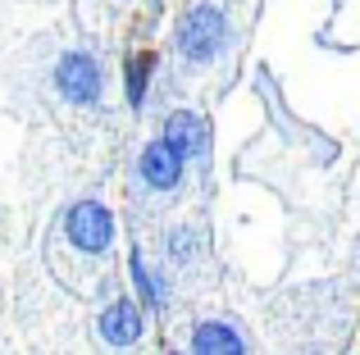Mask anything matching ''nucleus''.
Returning a JSON list of instances; mask_svg holds the SVG:
<instances>
[{
	"mask_svg": "<svg viewBox=\"0 0 360 355\" xmlns=\"http://www.w3.org/2000/svg\"><path fill=\"white\" fill-rule=\"evenodd\" d=\"M160 137H165L187 164H205L210 160L214 133H210V123H205V114H196V109H169L165 123H160Z\"/></svg>",
	"mask_w": 360,
	"mask_h": 355,
	"instance_id": "obj_4",
	"label": "nucleus"
},
{
	"mask_svg": "<svg viewBox=\"0 0 360 355\" xmlns=\"http://www.w3.org/2000/svg\"><path fill=\"white\" fill-rule=\"evenodd\" d=\"M137 178H141L146 192L169 196V192H178V187L187 182V160L165 142V137H155V142H146L141 155H137Z\"/></svg>",
	"mask_w": 360,
	"mask_h": 355,
	"instance_id": "obj_5",
	"label": "nucleus"
},
{
	"mask_svg": "<svg viewBox=\"0 0 360 355\" xmlns=\"http://www.w3.org/2000/svg\"><path fill=\"white\" fill-rule=\"evenodd\" d=\"M96 333L105 347H137L141 337H146V310H141V301H132V296H115V301L101 310L96 319Z\"/></svg>",
	"mask_w": 360,
	"mask_h": 355,
	"instance_id": "obj_6",
	"label": "nucleus"
},
{
	"mask_svg": "<svg viewBox=\"0 0 360 355\" xmlns=\"http://www.w3.org/2000/svg\"><path fill=\"white\" fill-rule=\"evenodd\" d=\"M229 46H233V23H229V9L224 5L196 0V5H187L183 14L174 18V51H178V60L192 64V69L219 64Z\"/></svg>",
	"mask_w": 360,
	"mask_h": 355,
	"instance_id": "obj_1",
	"label": "nucleus"
},
{
	"mask_svg": "<svg viewBox=\"0 0 360 355\" xmlns=\"http://www.w3.org/2000/svg\"><path fill=\"white\" fill-rule=\"evenodd\" d=\"M51 82L69 105L91 109L105 100V69H101V60L91 51H64L51 69Z\"/></svg>",
	"mask_w": 360,
	"mask_h": 355,
	"instance_id": "obj_3",
	"label": "nucleus"
},
{
	"mask_svg": "<svg viewBox=\"0 0 360 355\" xmlns=\"http://www.w3.org/2000/svg\"><path fill=\"white\" fill-rule=\"evenodd\" d=\"M64 223V237H69V246L78 250V255H110L115 250V237H119V223H115V210H110L105 201H96V196H82V201H73L69 210L60 214Z\"/></svg>",
	"mask_w": 360,
	"mask_h": 355,
	"instance_id": "obj_2",
	"label": "nucleus"
},
{
	"mask_svg": "<svg viewBox=\"0 0 360 355\" xmlns=\"http://www.w3.org/2000/svg\"><path fill=\"white\" fill-rule=\"evenodd\" d=\"M128 278H132V292H137V301H141V310H146V314H160L169 305L165 274H155L150 260L141 255V250H132V255H128Z\"/></svg>",
	"mask_w": 360,
	"mask_h": 355,
	"instance_id": "obj_9",
	"label": "nucleus"
},
{
	"mask_svg": "<svg viewBox=\"0 0 360 355\" xmlns=\"http://www.w3.org/2000/svg\"><path fill=\"white\" fill-rule=\"evenodd\" d=\"M196 255H201V232L192 223H174L165 232V260L169 264H192Z\"/></svg>",
	"mask_w": 360,
	"mask_h": 355,
	"instance_id": "obj_10",
	"label": "nucleus"
},
{
	"mask_svg": "<svg viewBox=\"0 0 360 355\" xmlns=\"http://www.w3.org/2000/svg\"><path fill=\"white\" fill-rule=\"evenodd\" d=\"M196 355H242L251 351V337L229 319H201L192 328V342H187Z\"/></svg>",
	"mask_w": 360,
	"mask_h": 355,
	"instance_id": "obj_7",
	"label": "nucleus"
},
{
	"mask_svg": "<svg viewBox=\"0 0 360 355\" xmlns=\"http://www.w3.org/2000/svg\"><path fill=\"white\" fill-rule=\"evenodd\" d=\"M155 69H160V55L155 51L123 55V100H128L137 114L146 109V100H150V78H155Z\"/></svg>",
	"mask_w": 360,
	"mask_h": 355,
	"instance_id": "obj_8",
	"label": "nucleus"
}]
</instances>
